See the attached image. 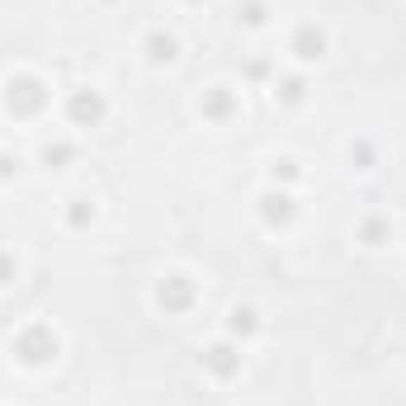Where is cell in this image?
<instances>
[{"label": "cell", "instance_id": "cell-1", "mask_svg": "<svg viewBox=\"0 0 406 406\" xmlns=\"http://www.w3.org/2000/svg\"><path fill=\"white\" fill-rule=\"evenodd\" d=\"M321 47H326V38H321L316 29L297 33V57H307V62H312V57H321Z\"/></svg>", "mask_w": 406, "mask_h": 406}, {"label": "cell", "instance_id": "cell-2", "mask_svg": "<svg viewBox=\"0 0 406 406\" xmlns=\"http://www.w3.org/2000/svg\"><path fill=\"white\" fill-rule=\"evenodd\" d=\"M71 113H76V118H99L104 104H99L94 94H76V99H71Z\"/></svg>", "mask_w": 406, "mask_h": 406}, {"label": "cell", "instance_id": "cell-3", "mask_svg": "<svg viewBox=\"0 0 406 406\" xmlns=\"http://www.w3.org/2000/svg\"><path fill=\"white\" fill-rule=\"evenodd\" d=\"M147 47H152V62H171V57H175V38H171V33H166V38L156 33Z\"/></svg>", "mask_w": 406, "mask_h": 406}, {"label": "cell", "instance_id": "cell-4", "mask_svg": "<svg viewBox=\"0 0 406 406\" xmlns=\"http://www.w3.org/2000/svg\"><path fill=\"white\" fill-rule=\"evenodd\" d=\"M208 355H213V369H218V374H232V359H227V355H232V350H227V345H218V350H208Z\"/></svg>", "mask_w": 406, "mask_h": 406}, {"label": "cell", "instance_id": "cell-5", "mask_svg": "<svg viewBox=\"0 0 406 406\" xmlns=\"http://www.w3.org/2000/svg\"><path fill=\"white\" fill-rule=\"evenodd\" d=\"M283 99H293V104H297V99H302V80H288V85H283Z\"/></svg>", "mask_w": 406, "mask_h": 406}]
</instances>
